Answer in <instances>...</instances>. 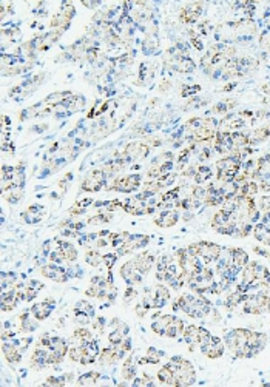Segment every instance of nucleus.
Segmentation results:
<instances>
[{
    "mask_svg": "<svg viewBox=\"0 0 270 387\" xmlns=\"http://www.w3.org/2000/svg\"><path fill=\"white\" fill-rule=\"evenodd\" d=\"M175 310H182L191 318H204L210 313V302L202 296H195L190 293L181 295L175 302Z\"/></svg>",
    "mask_w": 270,
    "mask_h": 387,
    "instance_id": "nucleus-1",
    "label": "nucleus"
},
{
    "mask_svg": "<svg viewBox=\"0 0 270 387\" xmlns=\"http://www.w3.org/2000/svg\"><path fill=\"white\" fill-rule=\"evenodd\" d=\"M175 375V385L184 387L191 385L196 381V370L190 361L184 359L182 356H173L170 362H167Z\"/></svg>",
    "mask_w": 270,
    "mask_h": 387,
    "instance_id": "nucleus-2",
    "label": "nucleus"
},
{
    "mask_svg": "<svg viewBox=\"0 0 270 387\" xmlns=\"http://www.w3.org/2000/svg\"><path fill=\"white\" fill-rule=\"evenodd\" d=\"M252 330L248 329H233L224 338L227 349L235 358H247V341Z\"/></svg>",
    "mask_w": 270,
    "mask_h": 387,
    "instance_id": "nucleus-3",
    "label": "nucleus"
},
{
    "mask_svg": "<svg viewBox=\"0 0 270 387\" xmlns=\"http://www.w3.org/2000/svg\"><path fill=\"white\" fill-rule=\"evenodd\" d=\"M187 250L198 256V258H202L205 264H210V262H215L219 259L222 250L218 244H213V242H207V241H199V242H195V244H190L187 247Z\"/></svg>",
    "mask_w": 270,
    "mask_h": 387,
    "instance_id": "nucleus-4",
    "label": "nucleus"
},
{
    "mask_svg": "<svg viewBox=\"0 0 270 387\" xmlns=\"http://www.w3.org/2000/svg\"><path fill=\"white\" fill-rule=\"evenodd\" d=\"M218 168V180L219 182H228L236 177L241 168V159L236 156H227L216 162Z\"/></svg>",
    "mask_w": 270,
    "mask_h": 387,
    "instance_id": "nucleus-5",
    "label": "nucleus"
},
{
    "mask_svg": "<svg viewBox=\"0 0 270 387\" xmlns=\"http://www.w3.org/2000/svg\"><path fill=\"white\" fill-rule=\"evenodd\" d=\"M244 312L250 315H261L270 312V296H265L261 292L247 295L244 299Z\"/></svg>",
    "mask_w": 270,
    "mask_h": 387,
    "instance_id": "nucleus-6",
    "label": "nucleus"
},
{
    "mask_svg": "<svg viewBox=\"0 0 270 387\" xmlns=\"http://www.w3.org/2000/svg\"><path fill=\"white\" fill-rule=\"evenodd\" d=\"M182 335H184V341L188 344L191 352L195 350L196 345L202 347L211 338L210 332L207 329H204V327H199V325H187Z\"/></svg>",
    "mask_w": 270,
    "mask_h": 387,
    "instance_id": "nucleus-7",
    "label": "nucleus"
},
{
    "mask_svg": "<svg viewBox=\"0 0 270 387\" xmlns=\"http://www.w3.org/2000/svg\"><path fill=\"white\" fill-rule=\"evenodd\" d=\"M141 185V176L139 174H128V176H122V177H116L113 180L111 185H108V190H116V191H122V193H130L133 190H136Z\"/></svg>",
    "mask_w": 270,
    "mask_h": 387,
    "instance_id": "nucleus-8",
    "label": "nucleus"
},
{
    "mask_svg": "<svg viewBox=\"0 0 270 387\" xmlns=\"http://www.w3.org/2000/svg\"><path fill=\"white\" fill-rule=\"evenodd\" d=\"M267 345V335L261 332H252L247 341V358H253Z\"/></svg>",
    "mask_w": 270,
    "mask_h": 387,
    "instance_id": "nucleus-9",
    "label": "nucleus"
},
{
    "mask_svg": "<svg viewBox=\"0 0 270 387\" xmlns=\"http://www.w3.org/2000/svg\"><path fill=\"white\" fill-rule=\"evenodd\" d=\"M150 147L145 142H131L124 150L125 160H139L148 156Z\"/></svg>",
    "mask_w": 270,
    "mask_h": 387,
    "instance_id": "nucleus-10",
    "label": "nucleus"
},
{
    "mask_svg": "<svg viewBox=\"0 0 270 387\" xmlns=\"http://www.w3.org/2000/svg\"><path fill=\"white\" fill-rule=\"evenodd\" d=\"M105 179H107V176H105V173H104L102 168L101 170H93L84 179L82 190H85V191H98L105 184Z\"/></svg>",
    "mask_w": 270,
    "mask_h": 387,
    "instance_id": "nucleus-11",
    "label": "nucleus"
},
{
    "mask_svg": "<svg viewBox=\"0 0 270 387\" xmlns=\"http://www.w3.org/2000/svg\"><path fill=\"white\" fill-rule=\"evenodd\" d=\"M199 349L210 359H218L224 355V344H222L221 338H218V336H211L210 341Z\"/></svg>",
    "mask_w": 270,
    "mask_h": 387,
    "instance_id": "nucleus-12",
    "label": "nucleus"
},
{
    "mask_svg": "<svg viewBox=\"0 0 270 387\" xmlns=\"http://www.w3.org/2000/svg\"><path fill=\"white\" fill-rule=\"evenodd\" d=\"M121 276L124 278V281L128 284V286H134V284H139L142 281V273L136 269L133 259L125 262L122 267H121Z\"/></svg>",
    "mask_w": 270,
    "mask_h": 387,
    "instance_id": "nucleus-13",
    "label": "nucleus"
},
{
    "mask_svg": "<svg viewBox=\"0 0 270 387\" xmlns=\"http://www.w3.org/2000/svg\"><path fill=\"white\" fill-rule=\"evenodd\" d=\"M53 309H54V301H53V299H45V301H42V302L34 304V305L31 307L30 312H31V315H33L37 321H44V319H47V318L51 315Z\"/></svg>",
    "mask_w": 270,
    "mask_h": 387,
    "instance_id": "nucleus-14",
    "label": "nucleus"
},
{
    "mask_svg": "<svg viewBox=\"0 0 270 387\" xmlns=\"http://www.w3.org/2000/svg\"><path fill=\"white\" fill-rule=\"evenodd\" d=\"M253 179H259V182H265L270 180V153L262 156L256 167H255V174Z\"/></svg>",
    "mask_w": 270,
    "mask_h": 387,
    "instance_id": "nucleus-15",
    "label": "nucleus"
},
{
    "mask_svg": "<svg viewBox=\"0 0 270 387\" xmlns=\"http://www.w3.org/2000/svg\"><path fill=\"white\" fill-rule=\"evenodd\" d=\"M82 349H84V356H82L81 364H91L99 356V342L96 339L87 341L85 344H82Z\"/></svg>",
    "mask_w": 270,
    "mask_h": 387,
    "instance_id": "nucleus-16",
    "label": "nucleus"
},
{
    "mask_svg": "<svg viewBox=\"0 0 270 387\" xmlns=\"http://www.w3.org/2000/svg\"><path fill=\"white\" fill-rule=\"evenodd\" d=\"M42 270V275L56 281V282H65L68 279V275L64 269H61L59 266H54V264H48L45 267L41 269Z\"/></svg>",
    "mask_w": 270,
    "mask_h": 387,
    "instance_id": "nucleus-17",
    "label": "nucleus"
},
{
    "mask_svg": "<svg viewBox=\"0 0 270 387\" xmlns=\"http://www.w3.org/2000/svg\"><path fill=\"white\" fill-rule=\"evenodd\" d=\"M133 262H134L136 269H138L142 275H147V273L151 270L153 264H155V256L150 255V253H147V252H144V253H139L138 256H134Z\"/></svg>",
    "mask_w": 270,
    "mask_h": 387,
    "instance_id": "nucleus-18",
    "label": "nucleus"
},
{
    "mask_svg": "<svg viewBox=\"0 0 270 387\" xmlns=\"http://www.w3.org/2000/svg\"><path fill=\"white\" fill-rule=\"evenodd\" d=\"M201 8H202V4H190L187 5L182 13H181V21L184 24H195L201 14Z\"/></svg>",
    "mask_w": 270,
    "mask_h": 387,
    "instance_id": "nucleus-19",
    "label": "nucleus"
},
{
    "mask_svg": "<svg viewBox=\"0 0 270 387\" xmlns=\"http://www.w3.org/2000/svg\"><path fill=\"white\" fill-rule=\"evenodd\" d=\"M178 219H179V215L176 210H167V212H162L158 219H155V224L162 229H168V227L176 226Z\"/></svg>",
    "mask_w": 270,
    "mask_h": 387,
    "instance_id": "nucleus-20",
    "label": "nucleus"
},
{
    "mask_svg": "<svg viewBox=\"0 0 270 387\" xmlns=\"http://www.w3.org/2000/svg\"><path fill=\"white\" fill-rule=\"evenodd\" d=\"M228 253H230V258H232V264L238 270L244 269L248 264V255L242 249H230Z\"/></svg>",
    "mask_w": 270,
    "mask_h": 387,
    "instance_id": "nucleus-21",
    "label": "nucleus"
},
{
    "mask_svg": "<svg viewBox=\"0 0 270 387\" xmlns=\"http://www.w3.org/2000/svg\"><path fill=\"white\" fill-rule=\"evenodd\" d=\"M2 350H4V355H5V358H7L8 362H13V364L21 362V359H22V350H19L14 344H7L5 342L2 345Z\"/></svg>",
    "mask_w": 270,
    "mask_h": 387,
    "instance_id": "nucleus-22",
    "label": "nucleus"
},
{
    "mask_svg": "<svg viewBox=\"0 0 270 387\" xmlns=\"http://www.w3.org/2000/svg\"><path fill=\"white\" fill-rule=\"evenodd\" d=\"M90 339H93L91 332L88 329H85V327H81V329H78L73 333V336H71V345H82V344H85Z\"/></svg>",
    "mask_w": 270,
    "mask_h": 387,
    "instance_id": "nucleus-23",
    "label": "nucleus"
},
{
    "mask_svg": "<svg viewBox=\"0 0 270 387\" xmlns=\"http://www.w3.org/2000/svg\"><path fill=\"white\" fill-rule=\"evenodd\" d=\"M136 375V364H134V356H128L122 365V378L130 381Z\"/></svg>",
    "mask_w": 270,
    "mask_h": 387,
    "instance_id": "nucleus-24",
    "label": "nucleus"
},
{
    "mask_svg": "<svg viewBox=\"0 0 270 387\" xmlns=\"http://www.w3.org/2000/svg\"><path fill=\"white\" fill-rule=\"evenodd\" d=\"M59 249H61L65 261L74 262L78 259V250L73 247V244H70V242H59Z\"/></svg>",
    "mask_w": 270,
    "mask_h": 387,
    "instance_id": "nucleus-25",
    "label": "nucleus"
},
{
    "mask_svg": "<svg viewBox=\"0 0 270 387\" xmlns=\"http://www.w3.org/2000/svg\"><path fill=\"white\" fill-rule=\"evenodd\" d=\"M158 378L162 384H168V385H175V375H173V370L170 369L168 364L162 365L158 372Z\"/></svg>",
    "mask_w": 270,
    "mask_h": 387,
    "instance_id": "nucleus-26",
    "label": "nucleus"
},
{
    "mask_svg": "<svg viewBox=\"0 0 270 387\" xmlns=\"http://www.w3.org/2000/svg\"><path fill=\"white\" fill-rule=\"evenodd\" d=\"M85 261H87L90 266H93V267H99V266L104 262V256H102L99 252H96V250H88V252L85 253Z\"/></svg>",
    "mask_w": 270,
    "mask_h": 387,
    "instance_id": "nucleus-27",
    "label": "nucleus"
},
{
    "mask_svg": "<svg viewBox=\"0 0 270 387\" xmlns=\"http://www.w3.org/2000/svg\"><path fill=\"white\" fill-rule=\"evenodd\" d=\"M210 176H211L210 168H208V167H205V165H201V167H198V170H196L195 180H196L198 184H202V182L208 180V179H210Z\"/></svg>",
    "mask_w": 270,
    "mask_h": 387,
    "instance_id": "nucleus-28",
    "label": "nucleus"
},
{
    "mask_svg": "<svg viewBox=\"0 0 270 387\" xmlns=\"http://www.w3.org/2000/svg\"><path fill=\"white\" fill-rule=\"evenodd\" d=\"M161 356H162V352L156 350L155 347H150L147 350V356L141 361V362H150V364H156L161 361Z\"/></svg>",
    "mask_w": 270,
    "mask_h": 387,
    "instance_id": "nucleus-29",
    "label": "nucleus"
},
{
    "mask_svg": "<svg viewBox=\"0 0 270 387\" xmlns=\"http://www.w3.org/2000/svg\"><path fill=\"white\" fill-rule=\"evenodd\" d=\"M74 313H85V315H90L93 316L94 315V309L90 302L87 301H79L74 307Z\"/></svg>",
    "mask_w": 270,
    "mask_h": 387,
    "instance_id": "nucleus-30",
    "label": "nucleus"
},
{
    "mask_svg": "<svg viewBox=\"0 0 270 387\" xmlns=\"http://www.w3.org/2000/svg\"><path fill=\"white\" fill-rule=\"evenodd\" d=\"M99 379V373L98 372H90V373H85L79 378V384H94L96 381Z\"/></svg>",
    "mask_w": 270,
    "mask_h": 387,
    "instance_id": "nucleus-31",
    "label": "nucleus"
},
{
    "mask_svg": "<svg viewBox=\"0 0 270 387\" xmlns=\"http://www.w3.org/2000/svg\"><path fill=\"white\" fill-rule=\"evenodd\" d=\"M256 207L258 210H262V212H270V196H262L259 198V201L256 202Z\"/></svg>",
    "mask_w": 270,
    "mask_h": 387,
    "instance_id": "nucleus-32",
    "label": "nucleus"
},
{
    "mask_svg": "<svg viewBox=\"0 0 270 387\" xmlns=\"http://www.w3.org/2000/svg\"><path fill=\"white\" fill-rule=\"evenodd\" d=\"M111 219V215H105V213H101V215H96L93 218H90L88 224H102V222H108Z\"/></svg>",
    "mask_w": 270,
    "mask_h": 387,
    "instance_id": "nucleus-33",
    "label": "nucleus"
},
{
    "mask_svg": "<svg viewBox=\"0 0 270 387\" xmlns=\"http://www.w3.org/2000/svg\"><path fill=\"white\" fill-rule=\"evenodd\" d=\"M134 312H136V315H138L139 318H142V316H145V313L148 312V307H147L144 302H139V304L134 307Z\"/></svg>",
    "mask_w": 270,
    "mask_h": 387,
    "instance_id": "nucleus-34",
    "label": "nucleus"
},
{
    "mask_svg": "<svg viewBox=\"0 0 270 387\" xmlns=\"http://www.w3.org/2000/svg\"><path fill=\"white\" fill-rule=\"evenodd\" d=\"M116 258H118L116 255H105V256H104V262L107 264V267H108V269H111V267H113V264L116 262Z\"/></svg>",
    "mask_w": 270,
    "mask_h": 387,
    "instance_id": "nucleus-35",
    "label": "nucleus"
},
{
    "mask_svg": "<svg viewBox=\"0 0 270 387\" xmlns=\"http://www.w3.org/2000/svg\"><path fill=\"white\" fill-rule=\"evenodd\" d=\"M134 296H136V290L130 287V289L127 290V293H125V301L128 302V301H130L131 298H134Z\"/></svg>",
    "mask_w": 270,
    "mask_h": 387,
    "instance_id": "nucleus-36",
    "label": "nucleus"
},
{
    "mask_svg": "<svg viewBox=\"0 0 270 387\" xmlns=\"http://www.w3.org/2000/svg\"><path fill=\"white\" fill-rule=\"evenodd\" d=\"M170 87H171V82H170V80H164V82L161 84V88H159V90H161L162 93H165Z\"/></svg>",
    "mask_w": 270,
    "mask_h": 387,
    "instance_id": "nucleus-37",
    "label": "nucleus"
},
{
    "mask_svg": "<svg viewBox=\"0 0 270 387\" xmlns=\"http://www.w3.org/2000/svg\"><path fill=\"white\" fill-rule=\"evenodd\" d=\"M262 244H265V246H267V247H270V235H268V236H267V239H265V241H264V242H262Z\"/></svg>",
    "mask_w": 270,
    "mask_h": 387,
    "instance_id": "nucleus-38",
    "label": "nucleus"
}]
</instances>
